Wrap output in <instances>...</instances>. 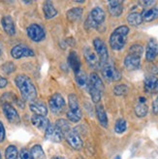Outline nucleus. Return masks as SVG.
<instances>
[{
	"instance_id": "obj_18",
	"label": "nucleus",
	"mask_w": 158,
	"mask_h": 159,
	"mask_svg": "<svg viewBox=\"0 0 158 159\" xmlns=\"http://www.w3.org/2000/svg\"><path fill=\"white\" fill-rule=\"evenodd\" d=\"M1 25L2 27L4 29L5 32L10 35L13 36L16 34V26H15V22L13 20V19L10 17V16H4L1 20Z\"/></svg>"
},
{
	"instance_id": "obj_27",
	"label": "nucleus",
	"mask_w": 158,
	"mask_h": 159,
	"mask_svg": "<svg viewBox=\"0 0 158 159\" xmlns=\"http://www.w3.org/2000/svg\"><path fill=\"white\" fill-rule=\"evenodd\" d=\"M127 21L132 26H138L143 22V18H142V13L138 12H131L127 16Z\"/></svg>"
},
{
	"instance_id": "obj_3",
	"label": "nucleus",
	"mask_w": 158,
	"mask_h": 159,
	"mask_svg": "<svg viewBox=\"0 0 158 159\" xmlns=\"http://www.w3.org/2000/svg\"><path fill=\"white\" fill-rule=\"evenodd\" d=\"M106 15L104 10L100 7L93 8L88 19L85 20L86 28H98L102 23L104 22Z\"/></svg>"
},
{
	"instance_id": "obj_16",
	"label": "nucleus",
	"mask_w": 158,
	"mask_h": 159,
	"mask_svg": "<svg viewBox=\"0 0 158 159\" xmlns=\"http://www.w3.org/2000/svg\"><path fill=\"white\" fill-rule=\"evenodd\" d=\"M29 109L34 115L46 116L48 115V108L45 105V103L41 101H32L29 105Z\"/></svg>"
},
{
	"instance_id": "obj_35",
	"label": "nucleus",
	"mask_w": 158,
	"mask_h": 159,
	"mask_svg": "<svg viewBox=\"0 0 158 159\" xmlns=\"http://www.w3.org/2000/svg\"><path fill=\"white\" fill-rule=\"evenodd\" d=\"M143 53H144V48L140 44H134L129 48V54H133L141 57Z\"/></svg>"
},
{
	"instance_id": "obj_2",
	"label": "nucleus",
	"mask_w": 158,
	"mask_h": 159,
	"mask_svg": "<svg viewBox=\"0 0 158 159\" xmlns=\"http://www.w3.org/2000/svg\"><path fill=\"white\" fill-rule=\"evenodd\" d=\"M129 33V27L126 25L118 26L114 30L110 37V46L114 51L122 50L127 42V35Z\"/></svg>"
},
{
	"instance_id": "obj_38",
	"label": "nucleus",
	"mask_w": 158,
	"mask_h": 159,
	"mask_svg": "<svg viewBox=\"0 0 158 159\" xmlns=\"http://www.w3.org/2000/svg\"><path fill=\"white\" fill-rule=\"evenodd\" d=\"M20 159H33L32 155H31L30 150L27 148H21L20 152Z\"/></svg>"
},
{
	"instance_id": "obj_1",
	"label": "nucleus",
	"mask_w": 158,
	"mask_h": 159,
	"mask_svg": "<svg viewBox=\"0 0 158 159\" xmlns=\"http://www.w3.org/2000/svg\"><path fill=\"white\" fill-rule=\"evenodd\" d=\"M15 84L20 89V94L25 101H35L37 97V89L31 81V79L26 75H19L15 79Z\"/></svg>"
},
{
	"instance_id": "obj_7",
	"label": "nucleus",
	"mask_w": 158,
	"mask_h": 159,
	"mask_svg": "<svg viewBox=\"0 0 158 159\" xmlns=\"http://www.w3.org/2000/svg\"><path fill=\"white\" fill-rule=\"evenodd\" d=\"M26 32L29 39L32 40L33 42H41L45 39L46 36L44 28L41 25H36V23L29 25L26 29Z\"/></svg>"
},
{
	"instance_id": "obj_29",
	"label": "nucleus",
	"mask_w": 158,
	"mask_h": 159,
	"mask_svg": "<svg viewBox=\"0 0 158 159\" xmlns=\"http://www.w3.org/2000/svg\"><path fill=\"white\" fill-rule=\"evenodd\" d=\"M55 125L58 127V129L61 131L64 138H65L66 135L71 131V128H70V125H69L68 121L65 120V119H63V118H60V119H58V120H56Z\"/></svg>"
},
{
	"instance_id": "obj_21",
	"label": "nucleus",
	"mask_w": 158,
	"mask_h": 159,
	"mask_svg": "<svg viewBox=\"0 0 158 159\" xmlns=\"http://www.w3.org/2000/svg\"><path fill=\"white\" fill-rule=\"evenodd\" d=\"M142 18H143V21L146 22H151L155 20L158 18V6H153L145 9L142 12Z\"/></svg>"
},
{
	"instance_id": "obj_15",
	"label": "nucleus",
	"mask_w": 158,
	"mask_h": 159,
	"mask_svg": "<svg viewBox=\"0 0 158 159\" xmlns=\"http://www.w3.org/2000/svg\"><path fill=\"white\" fill-rule=\"evenodd\" d=\"M31 123H32L36 128L42 131H46L47 128L49 127V125L51 124L49 119L46 116H38V115H33L31 116Z\"/></svg>"
},
{
	"instance_id": "obj_40",
	"label": "nucleus",
	"mask_w": 158,
	"mask_h": 159,
	"mask_svg": "<svg viewBox=\"0 0 158 159\" xmlns=\"http://www.w3.org/2000/svg\"><path fill=\"white\" fill-rule=\"evenodd\" d=\"M6 138V131L3 123L0 121V143H3Z\"/></svg>"
},
{
	"instance_id": "obj_10",
	"label": "nucleus",
	"mask_w": 158,
	"mask_h": 159,
	"mask_svg": "<svg viewBox=\"0 0 158 159\" xmlns=\"http://www.w3.org/2000/svg\"><path fill=\"white\" fill-rule=\"evenodd\" d=\"M2 110H3V113L6 118L9 120V122L17 124L20 121V117L18 111L16 110V108L12 104L5 103V104L2 105Z\"/></svg>"
},
{
	"instance_id": "obj_47",
	"label": "nucleus",
	"mask_w": 158,
	"mask_h": 159,
	"mask_svg": "<svg viewBox=\"0 0 158 159\" xmlns=\"http://www.w3.org/2000/svg\"><path fill=\"white\" fill-rule=\"evenodd\" d=\"M115 159H121V157H120V155H117V156L115 157Z\"/></svg>"
},
{
	"instance_id": "obj_42",
	"label": "nucleus",
	"mask_w": 158,
	"mask_h": 159,
	"mask_svg": "<svg viewBox=\"0 0 158 159\" xmlns=\"http://www.w3.org/2000/svg\"><path fill=\"white\" fill-rule=\"evenodd\" d=\"M7 84H8L7 79H5L2 76H0V89H4L5 86H7Z\"/></svg>"
},
{
	"instance_id": "obj_45",
	"label": "nucleus",
	"mask_w": 158,
	"mask_h": 159,
	"mask_svg": "<svg viewBox=\"0 0 158 159\" xmlns=\"http://www.w3.org/2000/svg\"><path fill=\"white\" fill-rule=\"evenodd\" d=\"M139 102H140V103H146V102H147V99H146L145 97H140V98H139Z\"/></svg>"
},
{
	"instance_id": "obj_36",
	"label": "nucleus",
	"mask_w": 158,
	"mask_h": 159,
	"mask_svg": "<svg viewBox=\"0 0 158 159\" xmlns=\"http://www.w3.org/2000/svg\"><path fill=\"white\" fill-rule=\"evenodd\" d=\"M128 90L129 89L126 84H117L115 86L114 93L116 96H123V95H126L128 93Z\"/></svg>"
},
{
	"instance_id": "obj_14",
	"label": "nucleus",
	"mask_w": 158,
	"mask_h": 159,
	"mask_svg": "<svg viewBox=\"0 0 158 159\" xmlns=\"http://www.w3.org/2000/svg\"><path fill=\"white\" fill-rule=\"evenodd\" d=\"M158 57V42L155 39H149L146 49V58L147 61L151 62Z\"/></svg>"
},
{
	"instance_id": "obj_6",
	"label": "nucleus",
	"mask_w": 158,
	"mask_h": 159,
	"mask_svg": "<svg viewBox=\"0 0 158 159\" xmlns=\"http://www.w3.org/2000/svg\"><path fill=\"white\" fill-rule=\"evenodd\" d=\"M49 107L54 115H59L65 110L66 103L61 94L55 93L49 100Z\"/></svg>"
},
{
	"instance_id": "obj_13",
	"label": "nucleus",
	"mask_w": 158,
	"mask_h": 159,
	"mask_svg": "<svg viewBox=\"0 0 158 159\" xmlns=\"http://www.w3.org/2000/svg\"><path fill=\"white\" fill-rule=\"evenodd\" d=\"M144 89L148 94L158 93V78L153 75H149L145 78Z\"/></svg>"
},
{
	"instance_id": "obj_11",
	"label": "nucleus",
	"mask_w": 158,
	"mask_h": 159,
	"mask_svg": "<svg viewBox=\"0 0 158 159\" xmlns=\"http://www.w3.org/2000/svg\"><path fill=\"white\" fill-rule=\"evenodd\" d=\"M45 135H46V138L53 142V143H60L64 136L63 134L61 133V131L58 129V127L54 124H50L49 127L47 128V130L45 131Z\"/></svg>"
},
{
	"instance_id": "obj_33",
	"label": "nucleus",
	"mask_w": 158,
	"mask_h": 159,
	"mask_svg": "<svg viewBox=\"0 0 158 159\" xmlns=\"http://www.w3.org/2000/svg\"><path fill=\"white\" fill-rule=\"evenodd\" d=\"M127 129V122H126L125 119L123 118H120L117 119L115 125V131L117 134H122L126 131Z\"/></svg>"
},
{
	"instance_id": "obj_17",
	"label": "nucleus",
	"mask_w": 158,
	"mask_h": 159,
	"mask_svg": "<svg viewBox=\"0 0 158 159\" xmlns=\"http://www.w3.org/2000/svg\"><path fill=\"white\" fill-rule=\"evenodd\" d=\"M124 66L130 71L139 69L141 67V57L128 53V55L124 59Z\"/></svg>"
},
{
	"instance_id": "obj_34",
	"label": "nucleus",
	"mask_w": 158,
	"mask_h": 159,
	"mask_svg": "<svg viewBox=\"0 0 158 159\" xmlns=\"http://www.w3.org/2000/svg\"><path fill=\"white\" fill-rule=\"evenodd\" d=\"M86 87H88V93L90 95V97L92 99V101L94 103H96V104H98L99 101L101 100V97H102V93L95 89H93V87L89 86V85H86Z\"/></svg>"
},
{
	"instance_id": "obj_23",
	"label": "nucleus",
	"mask_w": 158,
	"mask_h": 159,
	"mask_svg": "<svg viewBox=\"0 0 158 159\" xmlns=\"http://www.w3.org/2000/svg\"><path fill=\"white\" fill-rule=\"evenodd\" d=\"M109 13L113 17H120L123 12V2L122 1H109L108 4Z\"/></svg>"
},
{
	"instance_id": "obj_49",
	"label": "nucleus",
	"mask_w": 158,
	"mask_h": 159,
	"mask_svg": "<svg viewBox=\"0 0 158 159\" xmlns=\"http://www.w3.org/2000/svg\"><path fill=\"white\" fill-rule=\"evenodd\" d=\"M0 159H2V157H1V152H0Z\"/></svg>"
},
{
	"instance_id": "obj_22",
	"label": "nucleus",
	"mask_w": 158,
	"mask_h": 159,
	"mask_svg": "<svg viewBox=\"0 0 158 159\" xmlns=\"http://www.w3.org/2000/svg\"><path fill=\"white\" fill-rule=\"evenodd\" d=\"M68 105H69V112L82 117V111L80 109V105H79L78 97L75 94H70L68 96Z\"/></svg>"
},
{
	"instance_id": "obj_31",
	"label": "nucleus",
	"mask_w": 158,
	"mask_h": 159,
	"mask_svg": "<svg viewBox=\"0 0 158 159\" xmlns=\"http://www.w3.org/2000/svg\"><path fill=\"white\" fill-rule=\"evenodd\" d=\"M148 112V107L147 103H138L135 107V114L139 117H144L147 115Z\"/></svg>"
},
{
	"instance_id": "obj_30",
	"label": "nucleus",
	"mask_w": 158,
	"mask_h": 159,
	"mask_svg": "<svg viewBox=\"0 0 158 159\" xmlns=\"http://www.w3.org/2000/svg\"><path fill=\"white\" fill-rule=\"evenodd\" d=\"M19 152L18 148L14 145L8 146L5 149V159H18Z\"/></svg>"
},
{
	"instance_id": "obj_41",
	"label": "nucleus",
	"mask_w": 158,
	"mask_h": 159,
	"mask_svg": "<svg viewBox=\"0 0 158 159\" xmlns=\"http://www.w3.org/2000/svg\"><path fill=\"white\" fill-rule=\"evenodd\" d=\"M152 111L155 115H158V94H157V97L155 98V100L153 101V104H152Z\"/></svg>"
},
{
	"instance_id": "obj_19",
	"label": "nucleus",
	"mask_w": 158,
	"mask_h": 159,
	"mask_svg": "<svg viewBox=\"0 0 158 159\" xmlns=\"http://www.w3.org/2000/svg\"><path fill=\"white\" fill-rule=\"evenodd\" d=\"M88 85H89V86L93 87V89L99 90L101 93H103L104 89H105V87H104V84H103V82H102L101 78L96 73H91L89 75Z\"/></svg>"
},
{
	"instance_id": "obj_9",
	"label": "nucleus",
	"mask_w": 158,
	"mask_h": 159,
	"mask_svg": "<svg viewBox=\"0 0 158 159\" xmlns=\"http://www.w3.org/2000/svg\"><path fill=\"white\" fill-rule=\"evenodd\" d=\"M84 57L86 63L90 66L92 69H98L100 68V60L97 57L96 52H94L90 47H85L84 49Z\"/></svg>"
},
{
	"instance_id": "obj_32",
	"label": "nucleus",
	"mask_w": 158,
	"mask_h": 159,
	"mask_svg": "<svg viewBox=\"0 0 158 159\" xmlns=\"http://www.w3.org/2000/svg\"><path fill=\"white\" fill-rule=\"evenodd\" d=\"M75 80H76L77 84L80 86H86L88 85V77L86 76L85 72H84V71H82V70L79 73L75 74Z\"/></svg>"
},
{
	"instance_id": "obj_26",
	"label": "nucleus",
	"mask_w": 158,
	"mask_h": 159,
	"mask_svg": "<svg viewBox=\"0 0 158 159\" xmlns=\"http://www.w3.org/2000/svg\"><path fill=\"white\" fill-rule=\"evenodd\" d=\"M83 13H84L83 8H81V7H75V8H72V9H70L67 12L66 17H67V19L70 21H77V20H79L82 18Z\"/></svg>"
},
{
	"instance_id": "obj_44",
	"label": "nucleus",
	"mask_w": 158,
	"mask_h": 159,
	"mask_svg": "<svg viewBox=\"0 0 158 159\" xmlns=\"http://www.w3.org/2000/svg\"><path fill=\"white\" fill-rule=\"evenodd\" d=\"M152 73L153 74H158V66H153V69H152Z\"/></svg>"
},
{
	"instance_id": "obj_43",
	"label": "nucleus",
	"mask_w": 158,
	"mask_h": 159,
	"mask_svg": "<svg viewBox=\"0 0 158 159\" xmlns=\"http://www.w3.org/2000/svg\"><path fill=\"white\" fill-rule=\"evenodd\" d=\"M154 3H155L154 1H140V2H139V4H140L142 7H145V8L151 6V5L154 4Z\"/></svg>"
},
{
	"instance_id": "obj_39",
	"label": "nucleus",
	"mask_w": 158,
	"mask_h": 159,
	"mask_svg": "<svg viewBox=\"0 0 158 159\" xmlns=\"http://www.w3.org/2000/svg\"><path fill=\"white\" fill-rule=\"evenodd\" d=\"M67 118L69 119V120L71 121V122H79L82 119V117H80V116H78L77 115H75V114H73V113H71V112H67Z\"/></svg>"
},
{
	"instance_id": "obj_24",
	"label": "nucleus",
	"mask_w": 158,
	"mask_h": 159,
	"mask_svg": "<svg viewBox=\"0 0 158 159\" xmlns=\"http://www.w3.org/2000/svg\"><path fill=\"white\" fill-rule=\"evenodd\" d=\"M95 112H96V116H97V119H98L100 125L103 126L104 128H107L108 127V116H107L106 111H105L103 105L98 104L95 108Z\"/></svg>"
},
{
	"instance_id": "obj_50",
	"label": "nucleus",
	"mask_w": 158,
	"mask_h": 159,
	"mask_svg": "<svg viewBox=\"0 0 158 159\" xmlns=\"http://www.w3.org/2000/svg\"><path fill=\"white\" fill-rule=\"evenodd\" d=\"M0 54H1V49H0Z\"/></svg>"
},
{
	"instance_id": "obj_4",
	"label": "nucleus",
	"mask_w": 158,
	"mask_h": 159,
	"mask_svg": "<svg viewBox=\"0 0 158 159\" xmlns=\"http://www.w3.org/2000/svg\"><path fill=\"white\" fill-rule=\"evenodd\" d=\"M101 73L107 82H118L121 79V73L110 60L100 65Z\"/></svg>"
},
{
	"instance_id": "obj_12",
	"label": "nucleus",
	"mask_w": 158,
	"mask_h": 159,
	"mask_svg": "<svg viewBox=\"0 0 158 159\" xmlns=\"http://www.w3.org/2000/svg\"><path fill=\"white\" fill-rule=\"evenodd\" d=\"M65 139L67 140L70 147L72 148H74V149H76V150H80L84 146V143H83V140H82V138L80 136V134L77 133L74 129L71 130L66 135Z\"/></svg>"
},
{
	"instance_id": "obj_28",
	"label": "nucleus",
	"mask_w": 158,
	"mask_h": 159,
	"mask_svg": "<svg viewBox=\"0 0 158 159\" xmlns=\"http://www.w3.org/2000/svg\"><path fill=\"white\" fill-rule=\"evenodd\" d=\"M31 155L33 159H46V155L44 152V149L41 145H34L30 149Z\"/></svg>"
},
{
	"instance_id": "obj_46",
	"label": "nucleus",
	"mask_w": 158,
	"mask_h": 159,
	"mask_svg": "<svg viewBox=\"0 0 158 159\" xmlns=\"http://www.w3.org/2000/svg\"><path fill=\"white\" fill-rule=\"evenodd\" d=\"M52 159H65L64 157H61V156H56V157H54Z\"/></svg>"
},
{
	"instance_id": "obj_8",
	"label": "nucleus",
	"mask_w": 158,
	"mask_h": 159,
	"mask_svg": "<svg viewBox=\"0 0 158 159\" xmlns=\"http://www.w3.org/2000/svg\"><path fill=\"white\" fill-rule=\"evenodd\" d=\"M34 52L30 48L25 45H17L11 50V55L15 59H20L22 57H34Z\"/></svg>"
},
{
	"instance_id": "obj_25",
	"label": "nucleus",
	"mask_w": 158,
	"mask_h": 159,
	"mask_svg": "<svg viewBox=\"0 0 158 159\" xmlns=\"http://www.w3.org/2000/svg\"><path fill=\"white\" fill-rule=\"evenodd\" d=\"M43 12L45 15V18L51 20L52 18H54L55 16L57 15V10L55 9L53 4L51 1H46L43 4Z\"/></svg>"
},
{
	"instance_id": "obj_37",
	"label": "nucleus",
	"mask_w": 158,
	"mask_h": 159,
	"mask_svg": "<svg viewBox=\"0 0 158 159\" xmlns=\"http://www.w3.org/2000/svg\"><path fill=\"white\" fill-rule=\"evenodd\" d=\"M1 68H2L3 72L6 73V74H12L13 72H15V71H16V65L11 61L5 62L4 64L1 66Z\"/></svg>"
},
{
	"instance_id": "obj_20",
	"label": "nucleus",
	"mask_w": 158,
	"mask_h": 159,
	"mask_svg": "<svg viewBox=\"0 0 158 159\" xmlns=\"http://www.w3.org/2000/svg\"><path fill=\"white\" fill-rule=\"evenodd\" d=\"M68 63H69V66L72 68L75 74L79 73L81 71V60L76 52L74 51L70 52L68 55Z\"/></svg>"
},
{
	"instance_id": "obj_5",
	"label": "nucleus",
	"mask_w": 158,
	"mask_h": 159,
	"mask_svg": "<svg viewBox=\"0 0 158 159\" xmlns=\"http://www.w3.org/2000/svg\"><path fill=\"white\" fill-rule=\"evenodd\" d=\"M93 47L94 52H96L97 57L100 60V65L109 61V52L108 48L105 44V42L100 38H96L93 40Z\"/></svg>"
},
{
	"instance_id": "obj_48",
	"label": "nucleus",
	"mask_w": 158,
	"mask_h": 159,
	"mask_svg": "<svg viewBox=\"0 0 158 159\" xmlns=\"http://www.w3.org/2000/svg\"><path fill=\"white\" fill-rule=\"evenodd\" d=\"M25 4H30L31 1H25Z\"/></svg>"
}]
</instances>
